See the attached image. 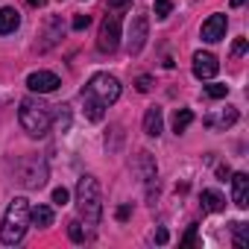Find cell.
Returning <instances> with one entry per match:
<instances>
[{
	"label": "cell",
	"instance_id": "1",
	"mask_svg": "<svg viewBox=\"0 0 249 249\" xmlns=\"http://www.w3.org/2000/svg\"><path fill=\"white\" fill-rule=\"evenodd\" d=\"M117 97H120L117 76H111V73H94L88 79V85L82 88V106H85L88 120H103L106 108L111 103H117Z\"/></svg>",
	"mask_w": 249,
	"mask_h": 249
},
{
	"label": "cell",
	"instance_id": "2",
	"mask_svg": "<svg viewBox=\"0 0 249 249\" xmlns=\"http://www.w3.org/2000/svg\"><path fill=\"white\" fill-rule=\"evenodd\" d=\"M27 226H30V199L24 196H15L3 214V223H0V240L6 246H15L24 240L27 234Z\"/></svg>",
	"mask_w": 249,
	"mask_h": 249
},
{
	"label": "cell",
	"instance_id": "3",
	"mask_svg": "<svg viewBox=\"0 0 249 249\" xmlns=\"http://www.w3.org/2000/svg\"><path fill=\"white\" fill-rule=\"evenodd\" d=\"M76 211L85 220V226H97L103 217V196H100V182L94 176H82L76 182Z\"/></svg>",
	"mask_w": 249,
	"mask_h": 249
},
{
	"label": "cell",
	"instance_id": "4",
	"mask_svg": "<svg viewBox=\"0 0 249 249\" xmlns=\"http://www.w3.org/2000/svg\"><path fill=\"white\" fill-rule=\"evenodd\" d=\"M18 117H21V126H24V132H27L30 138H44V135L50 132V126H53L50 106H44V103L36 100V97L21 100V111H18Z\"/></svg>",
	"mask_w": 249,
	"mask_h": 249
},
{
	"label": "cell",
	"instance_id": "5",
	"mask_svg": "<svg viewBox=\"0 0 249 249\" xmlns=\"http://www.w3.org/2000/svg\"><path fill=\"white\" fill-rule=\"evenodd\" d=\"M15 176H18V182H21L24 188L38 191V188L47 185V164H44V159H38V156H27V159H21V161L15 164Z\"/></svg>",
	"mask_w": 249,
	"mask_h": 249
},
{
	"label": "cell",
	"instance_id": "6",
	"mask_svg": "<svg viewBox=\"0 0 249 249\" xmlns=\"http://www.w3.org/2000/svg\"><path fill=\"white\" fill-rule=\"evenodd\" d=\"M120 44V15H106L103 27H100V36H97V47L100 53H114Z\"/></svg>",
	"mask_w": 249,
	"mask_h": 249
},
{
	"label": "cell",
	"instance_id": "7",
	"mask_svg": "<svg viewBox=\"0 0 249 249\" xmlns=\"http://www.w3.org/2000/svg\"><path fill=\"white\" fill-rule=\"evenodd\" d=\"M147 33H150V21L147 15H135L132 18V27H129V53L138 56L147 44Z\"/></svg>",
	"mask_w": 249,
	"mask_h": 249
},
{
	"label": "cell",
	"instance_id": "8",
	"mask_svg": "<svg viewBox=\"0 0 249 249\" xmlns=\"http://www.w3.org/2000/svg\"><path fill=\"white\" fill-rule=\"evenodd\" d=\"M59 85H62V79H59L53 71H36V73L27 76V88L36 91V94H50V91H56Z\"/></svg>",
	"mask_w": 249,
	"mask_h": 249
},
{
	"label": "cell",
	"instance_id": "9",
	"mask_svg": "<svg viewBox=\"0 0 249 249\" xmlns=\"http://www.w3.org/2000/svg\"><path fill=\"white\" fill-rule=\"evenodd\" d=\"M217 71H220V62L214 53H202V50L194 53V76L196 79H214Z\"/></svg>",
	"mask_w": 249,
	"mask_h": 249
},
{
	"label": "cell",
	"instance_id": "10",
	"mask_svg": "<svg viewBox=\"0 0 249 249\" xmlns=\"http://www.w3.org/2000/svg\"><path fill=\"white\" fill-rule=\"evenodd\" d=\"M226 27H229V18L226 15H211L205 24H202V41H208V44H214V41H220V38H226Z\"/></svg>",
	"mask_w": 249,
	"mask_h": 249
},
{
	"label": "cell",
	"instance_id": "11",
	"mask_svg": "<svg viewBox=\"0 0 249 249\" xmlns=\"http://www.w3.org/2000/svg\"><path fill=\"white\" fill-rule=\"evenodd\" d=\"M231 199H234L237 208L249 205V176L246 173H234L231 176Z\"/></svg>",
	"mask_w": 249,
	"mask_h": 249
},
{
	"label": "cell",
	"instance_id": "12",
	"mask_svg": "<svg viewBox=\"0 0 249 249\" xmlns=\"http://www.w3.org/2000/svg\"><path fill=\"white\" fill-rule=\"evenodd\" d=\"M161 129H164V114H161L159 106H150L147 114H144V132H147L150 138H159Z\"/></svg>",
	"mask_w": 249,
	"mask_h": 249
},
{
	"label": "cell",
	"instance_id": "13",
	"mask_svg": "<svg viewBox=\"0 0 249 249\" xmlns=\"http://www.w3.org/2000/svg\"><path fill=\"white\" fill-rule=\"evenodd\" d=\"M18 27H21L18 9H12V6H3V9H0V36H9V33H15Z\"/></svg>",
	"mask_w": 249,
	"mask_h": 249
},
{
	"label": "cell",
	"instance_id": "14",
	"mask_svg": "<svg viewBox=\"0 0 249 249\" xmlns=\"http://www.w3.org/2000/svg\"><path fill=\"white\" fill-rule=\"evenodd\" d=\"M62 33H65L62 21H59V18H50V21H47V30H44V36H41L44 41L38 44V50H50V47H53V44L62 38Z\"/></svg>",
	"mask_w": 249,
	"mask_h": 249
},
{
	"label": "cell",
	"instance_id": "15",
	"mask_svg": "<svg viewBox=\"0 0 249 249\" xmlns=\"http://www.w3.org/2000/svg\"><path fill=\"white\" fill-rule=\"evenodd\" d=\"M138 164H141V176H144V182H147L150 191H153V182L159 179V167H156L153 156H150V153H138Z\"/></svg>",
	"mask_w": 249,
	"mask_h": 249
},
{
	"label": "cell",
	"instance_id": "16",
	"mask_svg": "<svg viewBox=\"0 0 249 249\" xmlns=\"http://www.w3.org/2000/svg\"><path fill=\"white\" fill-rule=\"evenodd\" d=\"M199 202H202V211H211V214H217V211L226 208V199H223V194H217V191H202V194H199Z\"/></svg>",
	"mask_w": 249,
	"mask_h": 249
},
{
	"label": "cell",
	"instance_id": "17",
	"mask_svg": "<svg viewBox=\"0 0 249 249\" xmlns=\"http://www.w3.org/2000/svg\"><path fill=\"white\" fill-rule=\"evenodd\" d=\"M30 223L38 226V229L53 226V208H50V205H36V208H30Z\"/></svg>",
	"mask_w": 249,
	"mask_h": 249
},
{
	"label": "cell",
	"instance_id": "18",
	"mask_svg": "<svg viewBox=\"0 0 249 249\" xmlns=\"http://www.w3.org/2000/svg\"><path fill=\"white\" fill-rule=\"evenodd\" d=\"M191 123H194V111L191 108H176V114H173V132L182 135Z\"/></svg>",
	"mask_w": 249,
	"mask_h": 249
},
{
	"label": "cell",
	"instance_id": "19",
	"mask_svg": "<svg viewBox=\"0 0 249 249\" xmlns=\"http://www.w3.org/2000/svg\"><path fill=\"white\" fill-rule=\"evenodd\" d=\"M68 234L73 243H85V229H82V220H71L68 223Z\"/></svg>",
	"mask_w": 249,
	"mask_h": 249
},
{
	"label": "cell",
	"instance_id": "20",
	"mask_svg": "<svg viewBox=\"0 0 249 249\" xmlns=\"http://www.w3.org/2000/svg\"><path fill=\"white\" fill-rule=\"evenodd\" d=\"M249 243V226L246 223H234V246L243 249Z\"/></svg>",
	"mask_w": 249,
	"mask_h": 249
},
{
	"label": "cell",
	"instance_id": "21",
	"mask_svg": "<svg viewBox=\"0 0 249 249\" xmlns=\"http://www.w3.org/2000/svg\"><path fill=\"white\" fill-rule=\"evenodd\" d=\"M226 94H229V85H220V82L205 85V97H208V100H223Z\"/></svg>",
	"mask_w": 249,
	"mask_h": 249
},
{
	"label": "cell",
	"instance_id": "22",
	"mask_svg": "<svg viewBox=\"0 0 249 249\" xmlns=\"http://www.w3.org/2000/svg\"><path fill=\"white\" fill-rule=\"evenodd\" d=\"M153 12H156L159 21H164V18L173 12V3H170V0H156V3H153Z\"/></svg>",
	"mask_w": 249,
	"mask_h": 249
},
{
	"label": "cell",
	"instance_id": "23",
	"mask_svg": "<svg viewBox=\"0 0 249 249\" xmlns=\"http://www.w3.org/2000/svg\"><path fill=\"white\" fill-rule=\"evenodd\" d=\"M59 111H56V126L65 132L68 126H71V111H68V106H56Z\"/></svg>",
	"mask_w": 249,
	"mask_h": 249
},
{
	"label": "cell",
	"instance_id": "24",
	"mask_svg": "<svg viewBox=\"0 0 249 249\" xmlns=\"http://www.w3.org/2000/svg\"><path fill=\"white\" fill-rule=\"evenodd\" d=\"M68 199H71L68 188H56V191H53V202H56V205H68Z\"/></svg>",
	"mask_w": 249,
	"mask_h": 249
},
{
	"label": "cell",
	"instance_id": "25",
	"mask_svg": "<svg viewBox=\"0 0 249 249\" xmlns=\"http://www.w3.org/2000/svg\"><path fill=\"white\" fill-rule=\"evenodd\" d=\"M234 120H237V111H234V108H226L223 117H220V126H231Z\"/></svg>",
	"mask_w": 249,
	"mask_h": 249
},
{
	"label": "cell",
	"instance_id": "26",
	"mask_svg": "<svg viewBox=\"0 0 249 249\" xmlns=\"http://www.w3.org/2000/svg\"><path fill=\"white\" fill-rule=\"evenodd\" d=\"M88 24H91V15H76V18H73V24H71V27H73V30H76V33H79V30H85V27H88Z\"/></svg>",
	"mask_w": 249,
	"mask_h": 249
},
{
	"label": "cell",
	"instance_id": "27",
	"mask_svg": "<svg viewBox=\"0 0 249 249\" xmlns=\"http://www.w3.org/2000/svg\"><path fill=\"white\" fill-rule=\"evenodd\" d=\"M246 47H249V41H246V38H237V41L231 44V56H243Z\"/></svg>",
	"mask_w": 249,
	"mask_h": 249
},
{
	"label": "cell",
	"instance_id": "28",
	"mask_svg": "<svg viewBox=\"0 0 249 249\" xmlns=\"http://www.w3.org/2000/svg\"><path fill=\"white\" fill-rule=\"evenodd\" d=\"M135 88H138L141 94H147V91L153 88V76H138V82H135Z\"/></svg>",
	"mask_w": 249,
	"mask_h": 249
},
{
	"label": "cell",
	"instance_id": "29",
	"mask_svg": "<svg viewBox=\"0 0 249 249\" xmlns=\"http://www.w3.org/2000/svg\"><path fill=\"white\" fill-rule=\"evenodd\" d=\"M126 6H132V0H108V9L111 12H120V9H126Z\"/></svg>",
	"mask_w": 249,
	"mask_h": 249
},
{
	"label": "cell",
	"instance_id": "30",
	"mask_svg": "<svg viewBox=\"0 0 249 249\" xmlns=\"http://www.w3.org/2000/svg\"><path fill=\"white\" fill-rule=\"evenodd\" d=\"M194 237H196V226H188V234L182 237V246H191V243H194Z\"/></svg>",
	"mask_w": 249,
	"mask_h": 249
},
{
	"label": "cell",
	"instance_id": "31",
	"mask_svg": "<svg viewBox=\"0 0 249 249\" xmlns=\"http://www.w3.org/2000/svg\"><path fill=\"white\" fill-rule=\"evenodd\" d=\"M129 214H132V208H129V205H120V208H117V220H126Z\"/></svg>",
	"mask_w": 249,
	"mask_h": 249
},
{
	"label": "cell",
	"instance_id": "32",
	"mask_svg": "<svg viewBox=\"0 0 249 249\" xmlns=\"http://www.w3.org/2000/svg\"><path fill=\"white\" fill-rule=\"evenodd\" d=\"M156 240H159V243H167V231H164V229H159V231H156Z\"/></svg>",
	"mask_w": 249,
	"mask_h": 249
},
{
	"label": "cell",
	"instance_id": "33",
	"mask_svg": "<svg viewBox=\"0 0 249 249\" xmlns=\"http://www.w3.org/2000/svg\"><path fill=\"white\" fill-rule=\"evenodd\" d=\"M27 3H30V6H33V9H41V6H44V3H47V0H27Z\"/></svg>",
	"mask_w": 249,
	"mask_h": 249
},
{
	"label": "cell",
	"instance_id": "34",
	"mask_svg": "<svg viewBox=\"0 0 249 249\" xmlns=\"http://www.w3.org/2000/svg\"><path fill=\"white\" fill-rule=\"evenodd\" d=\"M217 176L226 179V176H231V170H229V167H217Z\"/></svg>",
	"mask_w": 249,
	"mask_h": 249
},
{
	"label": "cell",
	"instance_id": "35",
	"mask_svg": "<svg viewBox=\"0 0 249 249\" xmlns=\"http://www.w3.org/2000/svg\"><path fill=\"white\" fill-rule=\"evenodd\" d=\"M243 3H246V0H231V6H234V9H237V6H243Z\"/></svg>",
	"mask_w": 249,
	"mask_h": 249
}]
</instances>
